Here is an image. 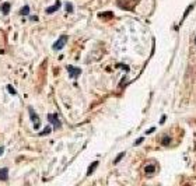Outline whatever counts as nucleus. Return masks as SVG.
Segmentation results:
<instances>
[{
  "mask_svg": "<svg viewBox=\"0 0 196 186\" xmlns=\"http://www.w3.org/2000/svg\"><path fill=\"white\" fill-rule=\"evenodd\" d=\"M67 39H69V37H67V35H62V37L53 43V46H52V48H53V51H60V49H63V46L66 45Z\"/></svg>",
  "mask_w": 196,
  "mask_h": 186,
  "instance_id": "f03ea898",
  "label": "nucleus"
},
{
  "mask_svg": "<svg viewBox=\"0 0 196 186\" xmlns=\"http://www.w3.org/2000/svg\"><path fill=\"white\" fill-rule=\"evenodd\" d=\"M9 178V168H0V180H7Z\"/></svg>",
  "mask_w": 196,
  "mask_h": 186,
  "instance_id": "423d86ee",
  "label": "nucleus"
},
{
  "mask_svg": "<svg viewBox=\"0 0 196 186\" xmlns=\"http://www.w3.org/2000/svg\"><path fill=\"white\" fill-rule=\"evenodd\" d=\"M195 43H196V38H195Z\"/></svg>",
  "mask_w": 196,
  "mask_h": 186,
  "instance_id": "412c9836",
  "label": "nucleus"
},
{
  "mask_svg": "<svg viewBox=\"0 0 196 186\" xmlns=\"http://www.w3.org/2000/svg\"><path fill=\"white\" fill-rule=\"evenodd\" d=\"M66 69H67V71H69V74H70V77H72V79H77V77L81 74V69H78V67L67 66Z\"/></svg>",
  "mask_w": 196,
  "mask_h": 186,
  "instance_id": "20e7f679",
  "label": "nucleus"
},
{
  "mask_svg": "<svg viewBox=\"0 0 196 186\" xmlns=\"http://www.w3.org/2000/svg\"><path fill=\"white\" fill-rule=\"evenodd\" d=\"M154 130H156V129H154V127H151V129H148V130L146 131V133H147V134H150V133H153Z\"/></svg>",
  "mask_w": 196,
  "mask_h": 186,
  "instance_id": "a211bd4d",
  "label": "nucleus"
},
{
  "mask_svg": "<svg viewBox=\"0 0 196 186\" xmlns=\"http://www.w3.org/2000/svg\"><path fill=\"white\" fill-rule=\"evenodd\" d=\"M7 90H9V92H10L11 95H17V91H15V90L11 86H7Z\"/></svg>",
  "mask_w": 196,
  "mask_h": 186,
  "instance_id": "2eb2a0df",
  "label": "nucleus"
},
{
  "mask_svg": "<svg viewBox=\"0 0 196 186\" xmlns=\"http://www.w3.org/2000/svg\"><path fill=\"white\" fill-rule=\"evenodd\" d=\"M48 120L53 125V129H59V127H62V123H60V120H59V116L56 115V113H49L48 115Z\"/></svg>",
  "mask_w": 196,
  "mask_h": 186,
  "instance_id": "7ed1b4c3",
  "label": "nucleus"
},
{
  "mask_svg": "<svg viewBox=\"0 0 196 186\" xmlns=\"http://www.w3.org/2000/svg\"><path fill=\"white\" fill-rule=\"evenodd\" d=\"M20 14L21 15H28L30 14V6H24L21 10H20Z\"/></svg>",
  "mask_w": 196,
  "mask_h": 186,
  "instance_id": "1a4fd4ad",
  "label": "nucleus"
},
{
  "mask_svg": "<svg viewBox=\"0 0 196 186\" xmlns=\"http://www.w3.org/2000/svg\"><path fill=\"white\" fill-rule=\"evenodd\" d=\"M52 131V127L51 126H46L45 129H44V131H41V133H39V136H45V134H49Z\"/></svg>",
  "mask_w": 196,
  "mask_h": 186,
  "instance_id": "9b49d317",
  "label": "nucleus"
},
{
  "mask_svg": "<svg viewBox=\"0 0 196 186\" xmlns=\"http://www.w3.org/2000/svg\"><path fill=\"white\" fill-rule=\"evenodd\" d=\"M143 140H144V139H143V137L137 139V140H136V141H135V146H139V144H142V143H143Z\"/></svg>",
  "mask_w": 196,
  "mask_h": 186,
  "instance_id": "dca6fc26",
  "label": "nucleus"
},
{
  "mask_svg": "<svg viewBox=\"0 0 196 186\" xmlns=\"http://www.w3.org/2000/svg\"><path fill=\"white\" fill-rule=\"evenodd\" d=\"M65 7H66V11L67 13H72L73 11V4L72 3H66V4H65Z\"/></svg>",
  "mask_w": 196,
  "mask_h": 186,
  "instance_id": "ddd939ff",
  "label": "nucleus"
},
{
  "mask_svg": "<svg viewBox=\"0 0 196 186\" xmlns=\"http://www.w3.org/2000/svg\"><path fill=\"white\" fill-rule=\"evenodd\" d=\"M169 141H171V137H169V136H164V137H163V141H161V143H163L164 146H168Z\"/></svg>",
  "mask_w": 196,
  "mask_h": 186,
  "instance_id": "f8f14e48",
  "label": "nucleus"
},
{
  "mask_svg": "<svg viewBox=\"0 0 196 186\" xmlns=\"http://www.w3.org/2000/svg\"><path fill=\"white\" fill-rule=\"evenodd\" d=\"M60 6H62V3L57 0L56 3L53 4L52 7H49V9H46V14H52V13H55V11H57V10L60 9Z\"/></svg>",
  "mask_w": 196,
  "mask_h": 186,
  "instance_id": "39448f33",
  "label": "nucleus"
},
{
  "mask_svg": "<svg viewBox=\"0 0 196 186\" xmlns=\"http://www.w3.org/2000/svg\"><path fill=\"white\" fill-rule=\"evenodd\" d=\"M165 119H167V116H165V115H163V116H161V119H160V123H161V125H163V123L165 122Z\"/></svg>",
  "mask_w": 196,
  "mask_h": 186,
  "instance_id": "f3484780",
  "label": "nucleus"
},
{
  "mask_svg": "<svg viewBox=\"0 0 196 186\" xmlns=\"http://www.w3.org/2000/svg\"><path fill=\"white\" fill-rule=\"evenodd\" d=\"M2 13L4 15H7L10 13V3H3L2 4Z\"/></svg>",
  "mask_w": 196,
  "mask_h": 186,
  "instance_id": "6e6552de",
  "label": "nucleus"
},
{
  "mask_svg": "<svg viewBox=\"0 0 196 186\" xmlns=\"http://www.w3.org/2000/svg\"><path fill=\"white\" fill-rule=\"evenodd\" d=\"M123 157H125V153H121V154H119V156H118V157H116V158H115L114 164H118V162L121 161V160H122V158H123Z\"/></svg>",
  "mask_w": 196,
  "mask_h": 186,
  "instance_id": "4468645a",
  "label": "nucleus"
},
{
  "mask_svg": "<svg viewBox=\"0 0 196 186\" xmlns=\"http://www.w3.org/2000/svg\"><path fill=\"white\" fill-rule=\"evenodd\" d=\"M154 171H156V168H154V165H147V167L144 168V172H146V174H153Z\"/></svg>",
  "mask_w": 196,
  "mask_h": 186,
  "instance_id": "9d476101",
  "label": "nucleus"
},
{
  "mask_svg": "<svg viewBox=\"0 0 196 186\" xmlns=\"http://www.w3.org/2000/svg\"><path fill=\"white\" fill-rule=\"evenodd\" d=\"M98 164H100V162H98V161H94L93 164H91L90 167H88V169H87V176H90V175L93 174L94 171H95V168L98 167Z\"/></svg>",
  "mask_w": 196,
  "mask_h": 186,
  "instance_id": "0eeeda50",
  "label": "nucleus"
},
{
  "mask_svg": "<svg viewBox=\"0 0 196 186\" xmlns=\"http://www.w3.org/2000/svg\"><path fill=\"white\" fill-rule=\"evenodd\" d=\"M4 153V147H0V156H3Z\"/></svg>",
  "mask_w": 196,
  "mask_h": 186,
  "instance_id": "6ab92c4d",
  "label": "nucleus"
},
{
  "mask_svg": "<svg viewBox=\"0 0 196 186\" xmlns=\"http://www.w3.org/2000/svg\"><path fill=\"white\" fill-rule=\"evenodd\" d=\"M31 20H32V21H36V20H38V17H36V15H32V17H31Z\"/></svg>",
  "mask_w": 196,
  "mask_h": 186,
  "instance_id": "aec40b11",
  "label": "nucleus"
},
{
  "mask_svg": "<svg viewBox=\"0 0 196 186\" xmlns=\"http://www.w3.org/2000/svg\"><path fill=\"white\" fill-rule=\"evenodd\" d=\"M28 113H30L31 122L34 123V129H35V130H38V129H39V126H41V120H39L38 115H36V113H35V111H34L31 107L28 108Z\"/></svg>",
  "mask_w": 196,
  "mask_h": 186,
  "instance_id": "f257e3e1",
  "label": "nucleus"
}]
</instances>
